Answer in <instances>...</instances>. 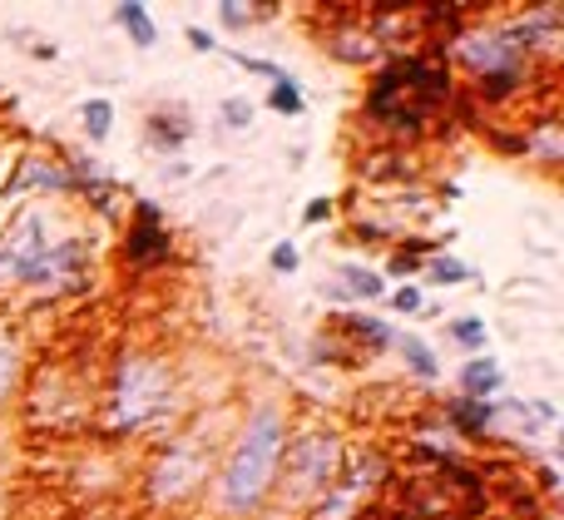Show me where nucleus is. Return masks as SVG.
Returning a JSON list of instances; mask_svg holds the SVG:
<instances>
[{"instance_id": "9", "label": "nucleus", "mask_w": 564, "mask_h": 520, "mask_svg": "<svg viewBox=\"0 0 564 520\" xmlns=\"http://www.w3.org/2000/svg\"><path fill=\"white\" fill-rule=\"evenodd\" d=\"M169 253H174V234H169L164 214H159V204L139 198L134 224H129V234H124V263L129 268H154V263H164Z\"/></svg>"}, {"instance_id": "19", "label": "nucleus", "mask_w": 564, "mask_h": 520, "mask_svg": "<svg viewBox=\"0 0 564 520\" xmlns=\"http://www.w3.org/2000/svg\"><path fill=\"white\" fill-rule=\"evenodd\" d=\"M332 50H337V59H351V65H361V59L377 55V35H367V30H361V35H347V30H337V35H332Z\"/></svg>"}, {"instance_id": "31", "label": "nucleus", "mask_w": 564, "mask_h": 520, "mask_svg": "<svg viewBox=\"0 0 564 520\" xmlns=\"http://www.w3.org/2000/svg\"><path fill=\"white\" fill-rule=\"evenodd\" d=\"M496 149H506V154H525V134H496Z\"/></svg>"}, {"instance_id": "29", "label": "nucleus", "mask_w": 564, "mask_h": 520, "mask_svg": "<svg viewBox=\"0 0 564 520\" xmlns=\"http://www.w3.org/2000/svg\"><path fill=\"white\" fill-rule=\"evenodd\" d=\"M322 218H332V198H312V204L302 208V224H322Z\"/></svg>"}, {"instance_id": "13", "label": "nucleus", "mask_w": 564, "mask_h": 520, "mask_svg": "<svg viewBox=\"0 0 564 520\" xmlns=\"http://www.w3.org/2000/svg\"><path fill=\"white\" fill-rule=\"evenodd\" d=\"M496 412H500V407H490V402H470V397H460V402H451V407H446L451 426H456L460 436H486L490 426H496Z\"/></svg>"}, {"instance_id": "6", "label": "nucleus", "mask_w": 564, "mask_h": 520, "mask_svg": "<svg viewBox=\"0 0 564 520\" xmlns=\"http://www.w3.org/2000/svg\"><path fill=\"white\" fill-rule=\"evenodd\" d=\"M460 59H466L470 69L480 75H506V69H530V50L520 45L516 30L506 25H486V30H466V35L456 40Z\"/></svg>"}, {"instance_id": "5", "label": "nucleus", "mask_w": 564, "mask_h": 520, "mask_svg": "<svg viewBox=\"0 0 564 520\" xmlns=\"http://www.w3.org/2000/svg\"><path fill=\"white\" fill-rule=\"evenodd\" d=\"M50 224L40 208H20L15 218L6 224V234H0V293H10V288H25L30 273L40 268V258L50 253Z\"/></svg>"}, {"instance_id": "3", "label": "nucleus", "mask_w": 564, "mask_h": 520, "mask_svg": "<svg viewBox=\"0 0 564 520\" xmlns=\"http://www.w3.org/2000/svg\"><path fill=\"white\" fill-rule=\"evenodd\" d=\"M169 397H174V377H169V367L159 362V357H144V353L119 357L115 397H109V407H115V426L139 432V426H149L154 416H164Z\"/></svg>"}, {"instance_id": "12", "label": "nucleus", "mask_w": 564, "mask_h": 520, "mask_svg": "<svg viewBox=\"0 0 564 520\" xmlns=\"http://www.w3.org/2000/svg\"><path fill=\"white\" fill-rule=\"evenodd\" d=\"M500 382H506V367H500L496 357H476V362H466V372H460V392H466L470 402H490V397L500 392Z\"/></svg>"}, {"instance_id": "26", "label": "nucleus", "mask_w": 564, "mask_h": 520, "mask_svg": "<svg viewBox=\"0 0 564 520\" xmlns=\"http://www.w3.org/2000/svg\"><path fill=\"white\" fill-rule=\"evenodd\" d=\"M218 20H224L228 30H243V25H253V15H248V6H238V0H224V6H218Z\"/></svg>"}, {"instance_id": "20", "label": "nucleus", "mask_w": 564, "mask_h": 520, "mask_svg": "<svg viewBox=\"0 0 564 520\" xmlns=\"http://www.w3.org/2000/svg\"><path fill=\"white\" fill-rule=\"evenodd\" d=\"M273 109H278V115H292V119L307 109V99H302V85H297V79H288V75L273 79Z\"/></svg>"}, {"instance_id": "10", "label": "nucleus", "mask_w": 564, "mask_h": 520, "mask_svg": "<svg viewBox=\"0 0 564 520\" xmlns=\"http://www.w3.org/2000/svg\"><path fill=\"white\" fill-rule=\"evenodd\" d=\"M337 303H347V297H357V303H371V297L387 293V283H381L377 268H361V263H341L337 273H332V288H327Z\"/></svg>"}, {"instance_id": "11", "label": "nucleus", "mask_w": 564, "mask_h": 520, "mask_svg": "<svg viewBox=\"0 0 564 520\" xmlns=\"http://www.w3.org/2000/svg\"><path fill=\"white\" fill-rule=\"evenodd\" d=\"M332 333H341V337H351L357 347H367V353H381V347H391L397 343V333H391L381 317H367V313H341L337 323H327Z\"/></svg>"}, {"instance_id": "22", "label": "nucleus", "mask_w": 564, "mask_h": 520, "mask_svg": "<svg viewBox=\"0 0 564 520\" xmlns=\"http://www.w3.org/2000/svg\"><path fill=\"white\" fill-rule=\"evenodd\" d=\"M149 139H154L159 149H178L188 139V124H184V115L174 119V124H169V115H154L149 119Z\"/></svg>"}, {"instance_id": "28", "label": "nucleus", "mask_w": 564, "mask_h": 520, "mask_svg": "<svg viewBox=\"0 0 564 520\" xmlns=\"http://www.w3.org/2000/svg\"><path fill=\"white\" fill-rule=\"evenodd\" d=\"M391 307H397V313H421V288H397V293H391Z\"/></svg>"}, {"instance_id": "27", "label": "nucleus", "mask_w": 564, "mask_h": 520, "mask_svg": "<svg viewBox=\"0 0 564 520\" xmlns=\"http://www.w3.org/2000/svg\"><path fill=\"white\" fill-rule=\"evenodd\" d=\"M297 263H302L297 243H278L273 248V268H278V273H297Z\"/></svg>"}, {"instance_id": "25", "label": "nucleus", "mask_w": 564, "mask_h": 520, "mask_svg": "<svg viewBox=\"0 0 564 520\" xmlns=\"http://www.w3.org/2000/svg\"><path fill=\"white\" fill-rule=\"evenodd\" d=\"M224 124L253 129V105H248V99H224Z\"/></svg>"}, {"instance_id": "30", "label": "nucleus", "mask_w": 564, "mask_h": 520, "mask_svg": "<svg viewBox=\"0 0 564 520\" xmlns=\"http://www.w3.org/2000/svg\"><path fill=\"white\" fill-rule=\"evenodd\" d=\"M188 45H194V50H204V55H208V50H218V40H214V35H208V30L188 25Z\"/></svg>"}, {"instance_id": "4", "label": "nucleus", "mask_w": 564, "mask_h": 520, "mask_svg": "<svg viewBox=\"0 0 564 520\" xmlns=\"http://www.w3.org/2000/svg\"><path fill=\"white\" fill-rule=\"evenodd\" d=\"M282 491H288V501L297 506H312V501H327L332 491H337V472H341V446L337 436H302V442L282 446Z\"/></svg>"}, {"instance_id": "1", "label": "nucleus", "mask_w": 564, "mask_h": 520, "mask_svg": "<svg viewBox=\"0 0 564 520\" xmlns=\"http://www.w3.org/2000/svg\"><path fill=\"white\" fill-rule=\"evenodd\" d=\"M451 99V65L441 45H426L416 55H397L367 95V115L391 134H416L431 115Z\"/></svg>"}, {"instance_id": "21", "label": "nucleus", "mask_w": 564, "mask_h": 520, "mask_svg": "<svg viewBox=\"0 0 564 520\" xmlns=\"http://www.w3.org/2000/svg\"><path fill=\"white\" fill-rule=\"evenodd\" d=\"M109 129H115V105H109V99H89L85 105V134L95 139H109Z\"/></svg>"}, {"instance_id": "16", "label": "nucleus", "mask_w": 564, "mask_h": 520, "mask_svg": "<svg viewBox=\"0 0 564 520\" xmlns=\"http://www.w3.org/2000/svg\"><path fill=\"white\" fill-rule=\"evenodd\" d=\"M391 347H397V353L406 357V367H411V372H416V377H436V372H441L436 353H431V347L421 343L416 333H397V343H391Z\"/></svg>"}, {"instance_id": "15", "label": "nucleus", "mask_w": 564, "mask_h": 520, "mask_svg": "<svg viewBox=\"0 0 564 520\" xmlns=\"http://www.w3.org/2000/svg\"><path fill=\"white\" fill-rule=\"evenodd\" d=\"M525 154H535L545 169L560 164L564 149H560V124H555V119H540V124L530 129V134H525Z\"/></svg>"}, {"instance_id": "7", "label": "nucleus", "mask_w": 564, "mask_h": 520, "mask_svg": "<svg viewBox=\"0 0 564 520\" xmlns=\"http://www.w3.org/2000/svg\"><path fill=\"white\" fill-rule=\"evenodd\" d=\"M89 268H95V253H89L85 238H59V243H50V253L40 258V268L30 273L25 288H35V293H85Z\"/></svg>"}, {"instance_id": "23", "label": "nucleus", "mask_w": 564, "mask_h": 520, "mask_svg": "<svg viewBox=\"0 0 564 520\" xmlns=\"http://www.w3.org/2000/svg\"><path fill=\"white\" fill-rule=\"evenodd\" d=\"M426 278L431 283H466L470 268L460 258H426Z\"/></svg>"}, {"instance_id": "8", "label": "nucleus", "mask_w": 564, "mask_h": 520, "mask_svg": "<svg viewBox=\"0 0 564 520\" xmlns=\"http://www.w3.org/2000/svg\"><path fill=\"white\" fill-rule=\"evenodd\" d=\"M204 446L198 442H174L164 456L154 462V476H149V491L154 501H184L194 486H204Z\"/></svg>"}, {"instance_id": "18", "label": "nucleus", "mask_w": 564, "mask_h": 520, "mask_svg": "<svg viewBox=\"0 0 564 520\" xmlns=\"http://www.w3.org/2000/svg\"><path fill=\"white\" fill-rule=\"evenodd\" d=\"M15 377H20V343H15V333H10V323H0V402L10 397Z\"/></svg>"}, {"instance_id": "14", "label": "nucleus", "mask_w": 564, "mask_h": 520, "mask_svg": "<svg viewBox=\"0 0 564 520\" xmlns=\"http://www.w3.org/2000/svg\"><path fill=\"white\" fill-rule=\"evenodd\" d=\"M115 25L124 30V35L134 40L139 50H154L159 25H154V20H149V6H139V0H124V6H115Z\"/></svg>"}, {"instance_id": "17", "label": "nucleus", "mask_w": 564, "mask_h": 520, "mask_svg": "<svg viewBox=\"0 0 564 520\" xmlns=\"http://www.w3.org/2000/svg\"><path fill=\"white\" fill-rule=\"evenodd\" d=\"M525 85V69H506V75H480L476 79V99H486V105H506L516 89Z\"/></svg>"}, {"instance_id": "2", "label": "nucleus", "mask_w": 564, "mask_h": 520, "mask_svg": "<svg viewBox=\"0 0 564 520\" xmlns=\"http://www.w3.org/2000/svg\"><path fill=\"white\" fill-rule=\"evenodd\" d=\"M282 446H288V422L273 402H263L248 426L238 432L234 452L224 462V476H218V506L234 516H248L268 501L278 481V462H282Z\"/></svg>"}, {"instance_id": "24", "label": "nucleus", "mask_w": 564, "mask_h": 520, "mask_svg": "<svg viewBox=\"0 0 564 520\" xmlns=\"http://www.w3.org/2000/svg\"><path fill=\"white\" fill-rule=\"evenodd\" d=\"M451 343L486 347V323H480V317H456V323H451Z\"/></svg>"}]
</instances>
